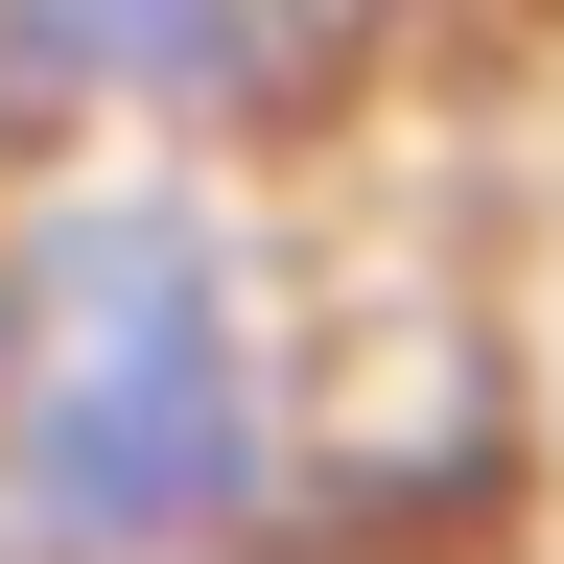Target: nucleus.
<instances>
[{"label": "nucleus", "mask_w": 564, "mask_h": 564, "mask_svg": "<svg viewBox=\"0 0 564 564\" xmlns=\"http://www.w3.org/2000/svg\"><path fill=\"white\" fill-rule=\"evenodd\" d=\"M377 0H0V141H259L329 118Z\"/></svg>", "instance_id": "nucleus-2"}, {"label": "nucleus", "mask_w": 564, "mask_h": 564, "mask_svg": "<svg viewBox=\"0 0 564 564\" xmlns=\"http://www.w3.org/2000/svg\"><path fill=\"white\" fill-rule=\"evenodd\" d=\"M329 494L306 236L212 165H47L0 212V564H259Z\"/></svg>", "instance_id": "nucleus-1"}]
</instances>
